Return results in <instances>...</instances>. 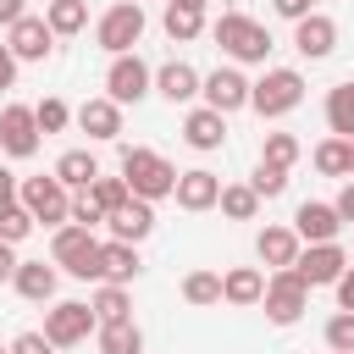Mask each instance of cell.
<instances>
[{"label":"cell","mask_w":354,"mask_h":354,"mask_svg":"<svg viewBox=\"0 0 354 354\" xmlns=\"http://www.w3.org/2000/svg\"><path fill=\"white\" fill-rule=\"evenodd\" d=\"M122 183H127L133 199L155 205V199H166V194L177 188V166H171L166 155H155V149L127 144V149H122Z\"/></svg>","instance_id":"6da1fadb"},{"label":"cell","mask_w":354,"mask_h":354,"mask_svg":"<svg viewBox=\"0 0 354 354\" xmlns=\"http://www.w3.org/2000/svg\"><path fill=\"white\" fill-rule=\"evenodd\" d=\"M210 39H216L232 61H243V66H260V61L271 55V33H266L254 17H243V11H221V17L210 22Z\"/></svg>","instance_id":"7a4b0ae2"},{"label":"cell","mask_w":354,"mask_h":354,"mask_svg":"<svg viewBox=\"0 0 354 354\" xmlns=\"http://www.w3.org/2000/svg\"><path fill=\"white\" fill-rule=\"evenodd\" d=\"M50 260H55L66 277H77V282H100V238H94L88 227H77V221L55 227Z\"/></svg>","instance_id":"3957f363"},{"label":"cell","mask_w":354,"mask_h":354,"mask_svg":"<svg viewBox=\"0 0 354 354\" xmlns=\"http://www.w3.org/2000/svg\"><path fill=\"white\" fill-rule=\"evenodd\" d=\"M299 100H304V77H299L293 66H266V77H260V83H249V105H254L266 122L288 116Z\"/></svg>","instance_id":"277c9868"},{"label":"cell","mask_w":354,"mask_h":354,"mask_svg":"<svg viewBox=\"0 0 354 354\" xmlns=\"http://www.w3.org/2000/svg\"><path fill=\"white\" fill-rule=\"evenodd\" d=\"M17 205H22L33 221H44V227H66V221H72V194H66L55 177H28V183H17Z\"/></svg>","instance_id":"5b68a950"},{"label":"cell","mask_w":354,"mask_h":354,"mask_svg":"<svg viewBox=\"0 0 354 354\" xmlns=\"http://www.w3.org/2000/svg\"><path fill=\"white\" fill-rule=\"evenodd\" d=\"M260 304H266V321H271V326H293V321L310 310V288H304L293 271H271Z\"/></svg>","instance_id":"8992f818"},{"label":"cell","mask_w":354,"mask_h":354,"mask_svg":"<svg viewBox=\"0 0 354 354\" xmlns=\"http://www.w3.org/2000/svg\"><path fill=\"white\" fill-rule=\"evenodd\" d=\"M149 88H155V72L138 61V50L111 55V72H105V100H111V105H138Z\"/></svg>","instance_id":"52a82bcc"},{"label":"cell","mask_w":354,"mask_h":354,"mask_svg":"<svg viewBox=\"0 0 354 354\" xmlns=\"http://www.w3.org/2000/svg\"><path fill=\"white\" fill-rule=\"evenodd\" d=\"M94 39H100V50H111V55H127V50L144 39V6H138V0H122V6H111V11L100 17Z\"/></svg>","instance_id":"ba28073f"},{"label":"cell","mask_w":354,"mask_h":354,"mask_svg":"<svg viewBox=\"0 0 354 354\" xmlns=\"http://www.w3.org/2000/svg\"><path fill=\"white\" fill-rule=\"evenodd\" d=\"M94 326H100V321H94V310H88V304H77V299L50 304V315H44V337H50V348H77Z\"/></svg>","instance_id":"9c48e42d"},{"label":"cell","mask_w":354,"mask_h":354,"mask_svg":"<svg viewBox=\"0 0 354 354\" xmlns=\"http://www.w3.org/2000/svg\"><path fill=\"white\" fill-rule=\"evenodd\" d=\"M304 288H332L343 271H348V254L337 249V243H310V249H299V260L288 266Z\"/></svg>","instance_id":"30bf717a"},{"label":"cell","mask_w":354,"mask_h":354,"mask_svg":"<svg viewBox=\"0 0 354 354\" xmlns=\"http://www.w3.org/2000/svg\"><path fill=\"white\" fill-rule=\"evenodd\" d=\"M199 94H205V105H210V111L232 116V111H243V105H249V77H243L238 66H216L210 77H199Z\"/></svg>","instance_id":"8fae6325"},{"label":"cell","mask_w":354,"mask_h":354,"mask_svg":"<svg viewBox=\"0 0 354 354\" xmlns=\"http://www.w3.org/2000/svg\"><path fill=\"white\" fill-rule=\"evenodd\" d=\"M0 149L28 160L39 149V122H33V105H6L0 111Z\"/></svg>","instance_id":"7c38bea8"},{"label":"cell","mask_w":354,"mask_h":354,"mask_svg":"<svg viewBox=\"0 0 354 354\" xmlns=\"http://www.w3.org/2000/svg\"><path fill=\"white\" fill-rule=\"evenodd\" d=\"M293 232H299V243H337L343 216H337L332 205H321V199H304V205L293 210Z\"/></svg>","instance_id":"4fadbf2b"},{"label":"cell","mask_w":354,"mask_h":354,"mask_svg":"<svg viewBox=\"0 0 354 354\" xmlns=\"http://www.w3.org/2000/svg\"><path fill=\"white\" fill-rule=\"evenodd\" d=\"M6 50H11L17 61H44V55L55 50V33H50V22H44V17H22V22H11Z\"/></svg>","instance_id":"5bb4252c"},{"label":"cell","mask_w":354,"mask_h":354,"mask_svg":"<svg viewBox=\"0 0 354 354\" xmlns=\"http://www.w3.org/2000/svg\"><path fill=\"white\" fill-rule=\"evenodd\" d=\"M293 50H299L304 61H326V55L337 50V22L321 17V11H310L304 22H293Z\"/></svg>","instance_id":"9a60e30c"},{"label":"cell","mask_w":354,"mask_h":354,"mask_svg":"<svg viewBox=\"0 0 354 354\" xmlns=\"http://www.w3.org/2000/svg\"><path fill=\"white\" fill-rule=\"evenodd\" d=\"M171 199H177L183 210H210V205L221 199V177H216V171H205V166H194V171H177V188H171Z\"/></svg>","instance_id":"2e32d148"},{"label":"cell","mask_w":354,"mask_h":354,"mask_svg":"<svg viewBox=\"0 0 354 354\" xmlns=\"http://www.w3.org/2000/svg\"><path fill=\"white\" fill-rule=\"evenodd\" d=\"M105 227H111V238H116V243H144V238L155 232V210H149L144 199H127L122 210H111V216H105Z\"/></svg>","instance_id":"e0dca14e"},{"label":"cell","mask_w":354,"mask_h":354,"mask_svg":"<svg viewBox=\"0 0 354 354\" xmlns=\"http://www.w3.org/2000/svg\"><path fill=\"white\" fill-rule=\"evenodd\" d=\"M299 249H304V243H299V232H293V227H266V232L254 238V254H260L271 271H288V266L299 260Z\"/></svg>","instance_id":"ac0fdd59"},{"label":"cell","mask_w":354,"mask_h":354,"mask_svg":"<svg viewBox=\"0 0 354 354\" xmlns=\"http://www.w3.org/2000/svg\"><path fill=\"white\" fill-rule=\"evenodd\" d=\"M138 277V243H100V282H116V288H127Z\"/></svg>","instance_id":"d6986e66"},{"label":"cell","mask_w":354,"mask_h":354,"mask_svg":"<svg viewBox=\"0 0 354 354\" xmlns=\"http://www.w3.org/2000/svg\"><path fill=\"white\" fill-rule=\"evenodd\" d=\"M17 293L28 299V304H44V299H55V260L44 266V260H17Z\"/></svg>","instance_id":"ffe728a7"},{"label":"cell","mask_w":354,"mask_h":354,"mask_svg":"<svg viewBox=\"0 0 354 354\" xmlns=\"http://www.w3.org/2000/svg\"><path fill=\"white\" fill-rule=\"evenodd\" d=\"M260 293H266V271H260V266H232V271L221 277V299L238 304V310L260 304Z\"/></svg>","instance_id":"44dd1931"},{"label":"cell","mask_w":354,"mask_h":354,"mask_svg":"<svg viewBox=\"0 0 354 354\" xmlns=\"http://www.w3.org/2000/svg\"><path fill=\"white\" fill-rule=\"evenodd\" d=\"M155 94H160V100H171V105H183V100H194V94H199V72H194L188 61H166V66L155 72Z\"/></svg>","instance_id":"7402d4cb"},{"label":"cell","mask_w":354,"mask_h":354,"mask_svg":"<svg viewBox=\"0 0 354 354\" xmlns=\"http://www.w3.org/2000/svg\"><path fill=\"white\" fill-rule=\"evenodd\" d=\"M183 138H188L194 149H221V138H227V116H221V111H210V105H199V111H188Z\"/></svg>","instance_id":"603a6c76"},{"label":"cell","mask_w":354,"mask_h":354,"mask_svg":"<svg viewBox=\"0 0 354 354\" xmlns=\"http://www.w3.org/2000/svg\"><path fill=\"white\" fill-rule=\"evenodd\" d=\"M77 127H83L88 138H116V133H122V105H111V100H83V105H77Z\"/></svg>","instance_id":"cb8c5ba5"},{"label":"cell","mask_w":354,"mask_h":354,"mask_svg":"<svg viewBox=\"0 0 354 354\" xmlns=\"http://www.w3.org/2000/svg\"><path fill=\"white\" fill-rule=\"evenodd\" d=\"M61 188H88L94 177H100V160L88 155V149H66L61 160H55V171H50Z\"/></svg>","instance_id":"d4e9b609"},{"label":"cell","mask_w":354,"mask_h":354,"mask_svg":"<svg viewBox=\"0 0 354 354\" xmlns=\"http://www.w3.org/2000/svg\"><path fill=\"white\" fill-rule=\"evenodd\" d=\"M88 310H94V321H100V326L133 321V299H127V288H116V282H100V293L88 299Z\"/></svg>","instance_id":"484cf974"},{"label":"cell","mask_w":354,"mask_h":354,"mask_svg":"<svg viewBox=\"0 0 354 354\" xmlns=\"http://www.w3.org/2000/svg\"><path fill=\"white\" fill-rule=\"evenodd\" d=\"M326 127H332V138H354V77H343L326 94Z\"/></svg>","instance_id":"4316f807"},{"label":"cell","mask_w":354,"mask_h":354,"mask_svg":"<svg viewBox=\"0 0 354 354\" xmlns=\"http://www.w3.org/2000/svg\"><path fill=\"white\" fill-rule=\"evenodd\" d=\"M44 22H50L55 39L83 33V22H88V0H44Z\"/></svg>","instance_id":"83f0119b"},{"label":"cell","mask_w":354,"mask_h":354,"mask_svg":"<svg viewBox=\"0 0 354 354\" xmlns=\"http://www.w3.org/2000/svg\"><path fill=\"white\" fill-rule=\"evenodd\" d=\"M221 216H232V221H254L260 216V194L249 188V183H221Z\"/></svg>","instance_id":"f1b7e54d"},{"label":"cell","mask_w":354,"mask_h":354,"mask_svg":"<svg viewBox=\"0 0 354 354\" xmlns=\"http://www.w3.org/2000/svg\"><path fill=\"white\" fill-rule=\"evenodd\" d=\"M100 337V354H144V332L133 321H116V326H94Z\"/></svg>","instance_id":"f546056e"},{"label":"cell","mask_w":354,"mask_h":354,"mask_svg":"<svg viewBox=\"0 0 354 354\" xmlns=\"http://www.w3.org/2000/svg\"><path fill=\"white\" fill-rule=\"evenodd\" d=\"M166 33H171L177 44L199 39V33H205V11H194V6H166Z\"/></svg>","instance_id":"4dcf8cb0"},{"label":"cell","mask_w":354,"mask_h":354,"mask_svg":"<svg viewBox=\"0 0 354 354\" xmlns=\"http://www.w3.org/2000/svg\"><path fill=\"white\" fill-rule=\"evenodd\" d=\"M183 299L188 304H221V277L216 271H188L183 277Z\"/></svg>","instance_id":"1f68e13d"},{"label":"cell","mask_w":354,"mask_h":354,"mask_svg":"<svg viewBox=\"0 0 354 354\" xmlns=\"http://www.w3.org/2000/svg\"><path fill=\"white\" fill-rule=\"evenodd\" d=\"M260 160H266V166H277V171H288V166L299 160V138H293V133H266Z\"/></svg>","instance_id":"d6a6232c"},{"label":"cell","mask_w":354,"mask_h":354,"mask_svg":"<svg viewBox=\"0 0 354 354\" xmlns=\"http://www.w3.org/2000/svg\"><path fill=\"white\" fill-rule=\"evenodd\" d=\"M88 199H94V205L111 216V210H122L133 194H127V183H122V177H94V183H88Z\"/></svg>","instance_id":"836d02e7"},{"label":"cell","mask_w":354,"mask_h":354,"mask_svg":"<svg viewBox=\"0 0 354 354\" xmlns=\"http://www.w3.org/2000/svg\"><path fill=\"white\" fill-rule=\"evenodd\" d=\"M326 348L332 354H354V310H337L326 321Z\"/></svg>","instance_id":"e575fe53"},{"label":"cell","mask_w":354,"mask_h":354,"mask_svg":"<svg viewBox=\"0 0 354 354\" xmlns=\"http://www.w3.org/2000/svg\"><path fill=\"white\" fill-rule=\"evenodd\" d=\"M310 160H315V171H321V177H348V171H343V138H321Z\"/></svg>","instance_id":"d590c367"},{"label":"cell","mask_w":354,"mask_h":354,"mask_svg":"<svg viewBox=\"0 0 354 354\" xmlns=\"http://www.w3.org/2000/svg\"><path fill=\"white\" fill-rule=\"evenodd\" d=\"M33 122H39V133H61L72 122V111H66V100H39L33 105Z\"/></svg>","instance_id":"8d00e7d4"},{"label":"cell","mask_w":354,"mask_h":354,"mask_svg":"<svg viewBox=\"0 0 354 354\" xmlns=\"http://www.w3.org/2000/svg\"><path fill=\"white\" fill-rule=\"evenodd\" d=\"M33 232V216L22 210V205H11V210H0V243H22Z\"/></svg>","instance_id":"74e56055"},{"label":"cell","mask_w":354,"mask_h":354,"mask_svg":"<svg viewBox=\"0 0 354 354\" xmlns=\"http://www.w3.org/2000/svg\"><path fill=\"white\" fill-rule=\"evenodd\" d=\"M249 188H254L260 199H277V194L288 188V171H277V166H266V160H260V166H254V177H249Z\"/></svg>","instance_id":"f35d334b"},{"label":"cell","mask_w":354,"mask_h":354,"mask_svg":"<svg viewBox=\"0 0 354 354\" xmlns=\"http://www.w3.org/2000/svg\"><path fill=\"white\" fill-rule=\"evenodd\" d=\"M72 221H77V227H88V232H94V227H100V221H105V210H100V205H94V199H88V188H83V194H77V199H72Z\"/></svg>","instance_id":"ab89813d"},{"label":"cell","mask_w":354,"mask_h":354,"mask_svg":"<svg viewBox=\"0 0 354 354\" xmlns=\"http://www.w3.org/2000/svg\"><path fill=\"white\" fill-rule=\"evenodd\" d=\"M11 354H55V348H50V337H44V332H22V337L11 343Z\"/></svg>","instance_id":"60d3db41"},{"label":"cell","mask_w":354,"mask_h":354,"mask_svg":"<svg viewBox=\"0 0 354 354\" xmlns=\"http://www.w3.org/2000/svg\"><path fill=\"white\" fill-rule=\"evenodd\" d=\"M271 11H277V17H288V22H304V17L315 11V0H271Z\"/></svg>","instance_id":"b9f144b4"},{"label":"cell","mask_w":354,"mask_h":354,"mask_svg":"<svg viewBox=\"0 0 354 354\" xmlns=\"http://www.w3.org/2000/svg\"><path fill=\"white\" fill-rule=\"evenodd\" d=\"M332 288H337V310H354V266H348V271H343Z\"/></svg>","instance_id":"7bdbcfd3"},{"label":"cell","mask_w":354,"mask_h":354,"mask_svg":"<svg viewBox=\"0 0 354 354\" xmlns=\"http://www.w3.org/2000/svg\"><path fill=\"white\" fill-rule=\"evenodd\" d=\"M332 210H337V216H343V221H354V177H348V183H343V194H337V199H332Z\"/></svg>","instance_id":"ee69618b"},{"label":"cell","mask_w":354,"mask_h":354,"mask_svg":"<svg viewBox=\"0 0 354 354\" xmlns=\"http://www.w3.org/2000/svg\"><path fill=\"white\" fill-rule=\"evenodd\" d=\"M11 83H17V55L0 44V88H11Z\"/></svg>","instance_id":"f6af8a7d"},{"label":"cell","mask_w":354,"mask_h":354,"mask_svg":"<svg viewBox=\"0 0 354 354\" xmlns=\"http://www.w3.org/2000/svg\"><path fill=\"white\" fill-rule=\"evenodd\" d=\"M11 205H17V177L0 166V210H11Z\"/></svg>","instance_id":"bcb514c9"},{"label":"cell","mask_w":354,"mask_h":354,"mask_svg":"<svg viewBox=\"0 0 354 354\" xmlns=\"http://www.w3.org/2000/svg\"><path fill=\"white\" fill-rule=\"evenodd\" d=\"M22 17H28V11H22V0H0V22H6V28H11V22H22Z\"/></svg>","instance_id":"7dc6e473"},{"label":"cell","mask_w":354,"mask_h":354,"mask_svg":"<svg viewBox=\"0 0 354 354\" xmlns=\"http://www.w3.org/2000/svg\"><path fill=\"white\" fill-rule=\"evenodd\" d=\"M17 277V254H11V243H0V282H11Z\"/></svg>","instance_id":"c3c4849f"},{"label":"cell","mask_w":354,"mask_h":354,"mask_svg":"<svg viewBox=\"0 0 354 354\" xmlns=\"http://www.w3.org/2000/svg\"><path fill=\"white\" fill-rule=\"evenodd\" d=\"M343 171H354V138H343Z\"/></svg>","instance_id":"681fc988"},{"label":"cell","mask_w":354,"mask_h":354,"mask_svg":"<svg viewBox=\"0 0 354 354\" xmlns=\"http://www.w3.org/2000/svg\"><path fill=\"white\" fill-rule=\"evenodd\" d=\"M171 6H194V11H205V0H171Z\"/></svg>","instance_id":"f907efd6"},{"label":"cell","mask_w":354,"mask_h":354,"mask_svg":"<svg viewBox=\"0 0 354 354\" xmlns=\"http://www.w3.org/2000/svg\"><path fill=\"white\" fill-rule=\"evenodd\" d=\"M0 354H11V348H0Z\"/></svg>","instance_id":"816d5d0a"}]
</instances>
